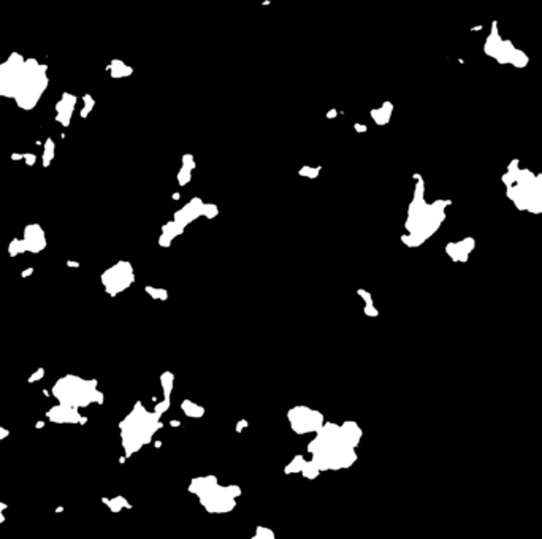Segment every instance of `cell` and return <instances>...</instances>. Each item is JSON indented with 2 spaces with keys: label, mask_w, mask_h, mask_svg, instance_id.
<instances>
[{
  "label": "cell",
  "mask_w": 542,
  "mask_h": 539,
  "mask_svg": "<svg viewBox=\"0 0 542 539\" xmlns=\"http://www.w3.org/2000/svg\"><path fill=\"white\" fill-rule=\"evenodd\" d=\"M288 420H291L293 431H297L300 435L319 431L323 427V416L317 413V411L305 408V406L293 408L288 413Z\"/></svg>",
  "instance_id": "3957f363"
},
{
  "label": "cell",
  "mask_w": 542,
  "mask_h": 539,
  "mask_svg": "<svg viewBox=\"0 0 542 539\" xmlns=\"http://www.w3.org/2000/svg\"><path fill=\"white\" fill-rule=\"evenodd\" d=\"M360 438L362 430L354 422L323 425L308 446L311 462L319 471L339 470L352 465L356 460V446Z\"/></svg>",
  "instance_id": "6da1fadb"
},
{
  "label": "cell",
  "mask_w": 542,
  "mask_h": 539,
  "mask_svg": "<svg viewBox=\"0 0 542 539\" xmlns=\"http://www.w3.org/2000/svg\"><path fill=\"white\" fill-rule=\"evenodd\" d=\"M190 490L200 496V501L211 512H227L235 507L238 490L233 487H221L214 477H201L192 482Z\"/></svg>",
  "instance_id": "7a4b0ae2"
},
{
  "label": "cell",
  "mask_w": 542,
  "mask_h": 539,
  "mask_svg": "<svg viewBox=\"0 0 542 539\" xmlns=\"http://www.w3.org/2000/svg\"><path fill=\"white\" fill-rule=\"evenodd\" d=\"M184 411H186L187 416H200L201 413H204L200 406L192 405V403H189V401H186V403H184Z\"/></svg>",
  "instance_id": "277c9868"
}]
</instances>
